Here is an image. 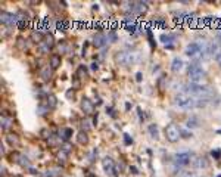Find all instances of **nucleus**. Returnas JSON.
<instances>
[{
	"mask_svg": "<svg viewBox=\"0 0 221 177\" xmlns=\"http://www.w3.org/2000/svg\"><path fill=\"white\" fill-rule=\"evenodd\" d=\"M208 102H209L208 97H193L183 92L174 97V105L184 111H190L195 108H203V106L208 105Z\"/></svg>",
	"mask_w": 221,
	"mask_h": 177,
	"instance_id": "1",
	"label": "nucleus"
},
{
	"mask_svg": "<svg viewBox=\"0 0 221 177\" xmlns=\"http://www.w3.org/2000/svg\"><path fill=\"white\" fill-rule=\"evenodd\" d=\"M208 49H209V44L208 43H198V41H195V43H190V44H187L186 46V50H184V53L187 55L192 61H195V62H198V61H200V59H203V56L208 53Z\"/></svg>",
	"mask_w": 221,
	"mask_h": 177,
	"instance_id": "2",
	"label": "nucleus"
},
{
	"mask_svg": "<svg viewBox=\"0 0 221 177\" xmlns=\"http://www.w3.org/2000/svg\"><path fill=\"white\" fill-rule=\"evenodd\" d=\"M183 93L193 96V97H209L212 94V90L208 86H202L198 83H190V84H186L183 88Z\"/></svg>",
	"mask_w": 221,
	"mask_h": 177,
	"instance_id": "3",
	"label": "nucleus"
},
{
	"mask_svg": "<svg viewBox=\"0 0 221 177\" xmlns=\"http://www.w3.org/2000/svg\"><path fill=\"white\" fill-rule=\"evenodd\" d=\"M136 61H137V53H136V52H125V50H121V52H116V53H115V62H116L118 65L130 67V65L134 64Z\"/></svg>",
	"mask_w": 221,
	"mask_h": 177,
	"instance_id": "4",
	"label": "nucleus"
},
{
	"mask_svg": "<svg viewBox=\"0 0 221 177\" xmlns=\"http://www.w3.org/2000/svg\"><path fill=\"white\" fill-rule=\"evenodd\" d=\"M187 77L190 80V83H198L199 84V81H202V80L206 77V71L202 67H199L198 64H192L187 68Z\"/></svg>",
	"mask_w": 221,
	"mask_h": 177,
	"instance_id": "5",
	"label": "nucleus"
},
{
	"mask_svg": "<svg viewBox=\"0 0 221 177\" xmlns=\"http://www.w3.org/2000/svg\"><path fill=\"white\" fill-rule=\"evenodd\" d=\"M192 158H193V154H190V152H178V154L174 155L173 161H174L175 168L177 167L181 168V167H186V165H189L190 162H193Z\"/></svg>",
	"mask_w": 221,
	"mask_h": 177,
	"instance_id": "6",
	"label": "nucleus"
},
{
	"mask_svg": "<svg viewBox=\"0 0 221 177\" xmlns=\"http://www.w3.org/2000/svg\"><path fill=\"white\" fill-rule=\"evenodd\" d=\"M181 136V130L180 127L177 126V124H168L167 128H165V137L168 142H171V143H175V142L180 139Z\"/></svg>",
	"mask_w": 221,
	"mask_h": 177,
	"instance_id": "7",
	"label": "nucleus"
},
{
	"mask_svg": "<svg viewBox=\"0 0 221 177\" xmlns=\"http://www.w3.org/2000/svg\"><path fill=\"white\" fill-rule=\"evenodd\" d=\"M0 21L7 27H12V25H16L19 22V18L16 15H13V13H11V12H2V15H0Z\"/></svg>",
	"mask_w": 221,
	"mask_h": 177,
	"instance_id": "8",
	"label": "nucleus"
},
{
	"mask_svg": "<svg viewBox=\"0 0 221 177\" xmlns=\"http://www.w3.org/2000/svg\"><path fill=\"white\" fill-rule=\"evenodd\" d=\"M102 167H103V170L108 176H114L115 174V162L114 159L110 156H106L102 159Z\"/></svg>",
	"mask_w": 221,
	"mask_h": 177,
	"instance_id": "9",
	"label": "nucleus"
},
{
	"mask_svg": "<svg viewBox=\"0 0 221 177\" xmlns=\"http://www.w3.org/2000/svg\"><path fill=\"white\" fill-rule=\"evenodd\" d=\"M93 103H91V100L90 99H87V97H83L81 99V109L86 112V114H91L93 112Z\"/></svg>",
	"mask_w": 221,
	"mask_h": 177,
	"instance_id": "10",
	"label": "nucleus"
},
{
	"mask_svg": "<svg viewBox=\"0 0 221 177\" xmlns=\"http://www.w3.org/2000/svg\"><path fill=\"white\" fill-rule=\"evenodd\" d=\"M183 61L181 58H174L173 62H171V71L173 73H178V71H181L183 69Z\"/></svg>",
	"mask_w": 221,
	"mask_h": 177,
	"instance_id": "11",
	"label": "nucleus"
},
{
	"mask_svg": "<svg viewBox=\"0 0 221 177\" xmlns=\"http://www.w3.org/2000/svg\"><path fill=\"white\" fill-rule=\"evenodd\" d=\"M106 37L103 34H96L95 37H93V44H95L96 47H102V46H105V43H106Z\"/></svg>",
	"mask_w": 221,
	"mask_h": 177,
	"instance_id": "12",
	"label": "nucleus"
},
{
	"mask_svg": "<svg viewBox=\"0 0 221 177\" xmlns=\"http://www.w3.org/2000/svg\"><path fill=\"white\" fill-rule=\"evenodd\" d=\"M148 131H149V134H150L152 139L158 140V137H159V130H158V126H156V124H150V126L148 127Z\"/></svg>",
	"mask_w": 221,
	"mask_h": 177,
	"instance_id": "13",
	"label": "nucleus"
},
{
	"mask_svg": "<svg viewBox=\"0 0 221 177\" xmlns=\"http://www.w3.org/2000/svg\"><path fill=\"white\" fill-rule=\"evenodd\" d=\"M6 140H7V143H9L11 146H19V143H21L19 137L16 136V134H7L6 136Z\"/></svg>",
	"mask_w": 221,
	"mask_h": 177,
	"instance_id": "14",
	"label": "nucleus"
},
{
	"mask_svg": "<svg viewBox=\"0 0 221 177\" xmlns=\"http://www.w3.org/2000/svg\"><path fill=\"white\" fill-rule=\"evenodd\" d=\"M77 142L80 145H87L89 143V136H87V133L86 131H80L78 134H77Z\"/></svg>",
	"mask_w": 221,
	"mask_h": 177,
	"instance_id": "15",
	"label": "nucleus"
},
{
	"mask_svg": "<svg viewBox=\"0 0 221 177\" xmlns=\"http://www.w3.org/2000/svg\"><path fill=\"white\" fill-rule=\"evenodd\" d=\"M59 65H61V56L59 55H52L50 56V68L56 69Z\"/></svg>",
	"mask_w": 221,
	"mask_h": 177,
	"instance_id": "16",
	"label": "nucleus"
},
{
	"mask_svg": "<svg viewBox=\"0 0 221 177\" xmlns=\"http://www.w3.org/2000/svg\"><path fill=\"white\" fill-rule=\"evenodd\" d=\"M159 40L162 43H165V44H171L175 40V35H173V34H161Z\"/></svg>",
	"mask_w": 221,
	"mask_h": 177,
	"instance_id": "17",
	"label": "nucleus"
},
{
	"mask_svg": "<svg viewBox=\"0 0 221 177\" xmlns=\"http://www.w3.org/2000/svg\"><path fill=\"white\" fill-rule=\"evenodd\" d=\"M50 77H52V69H50L49 67L43 68L41 69V78L44 80V81H47V80H50Z\"/></svg>",
	"mask_w": 221,
	"mask_h": 177,
	"instance_id": "18",
	"label": "nucleus"
},
{
	"mask_svg": "<svg viewBox=\"0 0 221 177\" xmlns=\"http://www.w3.org/2000/svg\"><path fill=\"white\" fill-rule=\"evenodd\" d=\"M193 164H195V167H198V168H205L208 165V162L205 161V158H196V159H193Z\"/></svg>",
	"mask_w": 221,
	"mask_h": 177,
	"instance_id": "19",
	"label": "nucleus"
},
{
	"mask_svg": "<svg viewBox=\"0 0 221 177\" xmlns=\"http://www.w3.org/2000/svg\"><path fill=\"white\" fill-rule=\"evenodd\" d=\"M186 126H187L189 128H196V127L199 126V124H198V118H195V117L189 118L187 122H186Z\"/></svg>",
	"mask_w": 221,
	"mask_h": 177,
	"instance_id": "20",
	"label": "nucleus"
},
{
	"mask_svg": "<svg viewBox=\"0 0 221 177\" xmlns=\"http://www.w3.org/2000/svg\"><path fill=\"white\" fill-rule=\"evenodd\" d=\"M12 124V120L7 117H2V128H9Z\"/></svg>",
	"mask_w": 221,
	"mask_h": 177,
	"instance_id": "21",
	"label": "nucleus"
},
{
	"mask_svg": "<svg viewBox=\"0 0 221 177\" xmlns=\"http://www.w3.org/2000/svg\"><path fill=\"white\" fill-rule=\"evenodd\" d=\"M178 177H198L195 171H180Z\"/></svg>",
	"mask_w": 221,
	"mask_h": 177,
	"instance_id": "22",
	"label": "nucleus"
},
{
	"mask_svg": "<svg viewBox=\"0 0 221 177\" xmlns=\"http://www.w3.org/2000/svg\"><path fill=\"white\" fill-rule=\"evenodd\" d=\"M125 28H127V31H128V33H134L136 30H137V25H136V24H128V25H127L125 27Z\"/></svg>",
	"mask_w": 221,
	"mask_h": 177,
	"instance_id": "23",
	"label": "nucleus"
},
{
	"mask_svg": "<svg viewBox=\"0 0 221 177\" xmlns=\"http://www.w3.org/2000/svg\"><path fill=\"white\" fill-rule=\"evenodd\" d=\"M211 155H212V158L220 159V158H221V150H220V149H215V150H212V152H211Z\"/></svg>",
	"mask_w": 221,
	"mask_h": 177,
	"instance_id": "24",
	"label": "nucleus"
},
{
	"mask_svg": "<svg viewBox=\"0 0 221 177\" xmlns=\"http://www.w3.org/2000/svg\"><path fill=\"white\" fill-rule=\"evenodd\" d=\"M124 142H125V145H131L133 143V139L130 137V134H124Z\"/></svg>",
	"mask_w": 221,
	"mask_h": 177,
	"instance_id": "25",
	"label": "nucleus"
},
{
	"mask_svg": "<svg viewBox=\"0 0 221 177\" xmlns=\"http://www.w3.org/2000/svg\"><path fill=\"white\" fill-rule=\"evenodd\" d=\"M66 27H68V24H66V22H64V21H62V22H58V28L61 30V31H64V30L66 28Z\"/></svg>",
	"mask_w": 221,
	"mask_h": 177,
	"instance_id": "26",
	"label": "nucleus"
},
{
	"mask_svg": "<svg viewBox=\"0 0 221 177\" xmlns=\"http://www.w3.org/2000/svg\"><path fill=\"white\" fill-rule=\"evenodd\" d=\"M27 25H28V22L19 18V22H18V27H19V28H24V27H27Z\"/></svg>",
	"mask_w": 221,
	"mask_h": 177,
	"instance_id": "27",
	"label": "nucleus"
},
{
	"mask_svg": "<svg viewBox=\"0 0 221 177\" xmlns=\"http://www.w3.org/2000/svg\"><path fill=\"white\" fill-rule=\"evenodd\" d=\"M71 134H72V130H71V128H65V136H64V137H65V139H69Z\"/></svg>",
	"mask_w": 221,
	"mask_h": 177,
	"instance_id": "28",
	"label": "nucleus"
},
{
	"mask_svg": "<svg viewBox=\"0 0 221 177\" xmlns=\"http://www.w3.org/2000/svg\"><path fill=\"white\" fill-rule=\"evenodd\" d=\"M91 69L93 71H97L99 69V64H97V62H93V64H91Z\"/></svg>",
	"mask_w": 221,
	"mask_h": 177,
	"instance_id": "29",
	"label": "nucleus"
},
{
	"mask_svg": "<svg viewBox=\"0 0 221 177\" xmlns=\"http://www.w3.org/2000/svg\"><path fill=\"white\" fill-rule=\"evenodd\" d=\"M215 59H217V62H218V65H220V68H221V52L218 53V55L215 56Z\"/></svg>",
	"mask_w": 221,
	"mask_h": 177,
	"instance_id": "30",
	"label": "nucleus"
},
{
	"mask_svg": "<svg viewBox=\"0 0 221 177\" xmlns=\"http://www.w3.org/2000/svg\"><path fill=\"white\" fill-rule=\"evenodd\" d=\"M130 170H131V171H133L134 174H137V173H139V171H137V168H136V167H131V168H130Z\"/></svg>",
	"mask_w": 221,
	"mask_h": 177,
	"instance_id": "31",
	"label": "nucleus"
},
{
	"mask_svg": "<svg viewBox=\"0 0 221 177\" xmlns=\"http://www.w3.org/2000/svg\"><path fill=\"white\" fill-rule=\"evenodd\" d=\"M136 77H137V81H140V80H142V73H137V75H136Z\"/></svg>",
	"mask_w": 221,
	"mask_h": 177,
	"instance_id": "32",
	"label": "nucleus"
},
{
	"mask_svg": "<svg viewBox=\"0 0 221 177\" xmlns=\"http://www.w3.org/2000/svg\"><path fill=\"white\" fill-rule=\"evenodd\" d=\"M217 133H218V134H221V128H220V130H217Z\"/></svg>",
	"mask_w": 221,
	"mask_h": 177,
	"instance_id": "33",
	"label": "nucleus"
},
{
	"mask_svg": "<svg viewBox=\"0 0 221 177\" xmlns=\"http://www.w3.org/2000/svg\"><path fill=\"white\" fill-rule=\"evenodd\" d=\"M13 177H22V176H13Z\"/></svg>",
	"mask_w": 221,
	"mask_h": 177,
	"instance_id": "34",
	"label": "nucleus"
},
{
	"mask_svg": "<svg viewBox=\"0 0 221 177\" xmlns=\"http://www.w3.org/2000/svg\"><path fill=\"white\" fill-rule=\"evenodd\" d=\"M217 177H221V174H218V176H217Z\"/></svg>",
	"mask_w": 221,
	"mask_h": 177,
	"instance_id": "35",
	"label": "nucleus"
}]
</instances>
